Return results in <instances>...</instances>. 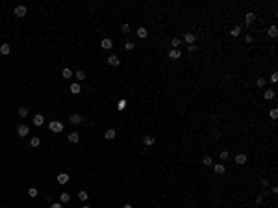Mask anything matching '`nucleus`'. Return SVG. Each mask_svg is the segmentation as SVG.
I'll return each mask as SVG.
<instances>
[{
	"label": "nucleus",
	"instance_id": "obj_1",
	"mask_svg": "<svg viewBox=\"0 0 278 208\" xmlns=\"http://www.w3.org/2000/svg\"><path fill=\"white\" fill-rule=\"evenodd\" d=\"M48 128H50V132H54V134H60V132L63 130V123H61V121H50Z\"/></svg>",
	"mask_w": 278,
	"mask_h": 208
},
{
	"label": "nucleus",
	"instance_id": "obj_2",
	"mask_svg": "<svg viewBox=\"0 0 278 208\" xmlns=\"http://www.w3.org/2000/svg\"><path fill=\"white\" fill-rule=\"evenodd\" d=\"M28 134H30V128H28V125H21V127L17 128V136H19V138H26Z\"/></svg>",
	"mask_w": 278,
	"mask_h": 208
},
{
	"label": "nucleus",
	"instance_id": "obj_3",
	"mask_svg": "<svg viewBox=\"0 0 278 208\" xmlns=\"http://www.w3.org/2000/svg\"><path fill=\"white\" fill-rule=\"evenodd\" d=\"M24 15H26V6H17V7H15V17L22 19Z\"/></svg>",
	"mask_w": 278,
	"mask_h": 208
},
{
	"label": "nucleus",
	"instance_id": "obj_4",
	"mask_svg": "<svg viewBox=\"0 0 278 208\" xmlns=\"http://www.w3.org/2000/svg\"><path fill=\"white\" fill-rule=\"evenodd\" d=\"M108 63H109V65H113V67H119V63H121L119 56H115V54H111V56L108 58Z\"/></svg>",
	"mask_w": 278,
	"mask_h": 208
},
{
	"label": "nucleus",
	"instance_id": "obj_5",
	"mask_svg": "<svg viewBox=\"0 0 278 208\" xmlns=\"http://www.w3.org/2000/svg\"><path fill=\"white\" fill-rule=\"evenodd\" d=\"M275 97H276L275 89H265V91H263V99H265V100H273Z\"/></svg>",
	"mask_w": 278,
	"mask_h": 208
},
{
	"label": "nucleus",
	"instance_id": "obj_6",
	"mask_svg": "<svg viewBox=\"0 0 278 208\" xmlns=\"http://www.w3.org/2000/svg\"><path fill=\"white\" fill-rule=\"evenodd\" d=\"M69 91L72 93V95H78V93L82 91V88H80V84H78V82H72V84H70V88H69Z\"/></svg>",
	"mask_w": 278,
	"mask_h": 208
},
{
	"label": "nucleus",
	"instance_id": "obj_7",
	"mask_svg": "<svg viewBox=\"0 0 278 208\" xmlns=\"http://www.w3.org/2000/svg\"><path fill=\"white\" fill-rule=\"evenodd\" d=\"M100 46H102L104 50H109V48L113 46V41H111L109 37H106V39H102V43H100Z\"/></svg>",
	"mask_w": 278,
	"mask_h": 208
},
{
	"label": "nucleus",
	"instance_id": "obj_8",
	"mask_svg": "<svg viewBox=\"0 0 278 208\" xmlns=\"http://www.w3.org/2000/svg\"><path fill=\"white\" fill-rule=\"evenodd\" d=\"M254 21H256V15H254L252 11H250V13H247V15H245V24H247V26H250V24H252Z\"/></svg>",
	"mask_w": 278,
	"mask_h": 208
},
{
	"label": "nucleus",
	"instance_id": "obj_9",
	"mask_svg": "<svg viewBox=\"0 0 278 208\" xmlns=\"http://www.w3.org/2000/svg\"><path fill=\"white\" fill-rule=\"evenodd\" d=\"M69 121H70L72 125H80V123H82V115H80V113H72V115L69 117Z\"/></svg>",
	"mask_w": 278,
	"mask_h": 208
},
{
	"label": "nucleus",
	"instance_id": "obj_10",
	"mask_svg": "<svg viewBox=\"0 0 278 208\" xmlns=\"http://www.w3.org/2000/svg\"><path fill=\"white\" fill-rule=\"evenodd\" d=\"M180 56H182L180 48H173V50L169 52V58H171V60H180Z\"/></svg>",
	"mask_w": 278,
	"mask_h": 208
},
{
	"label": "nucleus",
	"instance_id": "obj_11",
	"mask_svg": "<svg viewBox=\"0 0 278 208\" xmlns=\"http://www.w3.org/2000/svg\"><path fill=\"white\" fill-rule=\"evenodd\" d=\"M9 52H11V46L7 45V43H4V45H0V54H2V56H7Z\"/></svg>",
	"mask_w": 278,
	"mask_h": 208
},
{
	"label": "nucleus",
	"instance_id": "obj_12",
	"mask_svg": "<svg viewBox=\"0 0 278 208\" xmlns=\"http://www.w3.org/2000/svg\"><path fill=\"white\" fill-rule=\"evenodd\" d=\"M43 123H45V117H43L41 113H37V115H33V125H35V127H41Z\"/></svg>",
	"mask_w": 278,
	"mask_h": 208
},
{
	"label": "nucleus",
	"instance_id": "obj_13",
	"mask_svg": "<svg viewBox=\"0 0 278 208\" xmlns=\"http://www.w3.org/2000/svg\"><path fill=\"white\" fill-rule=\"evenodd\" d=\"M213 171H215V173H217V175H222V173H224V171H226L224 164H215V166H213Z\"/></svg>",
	"mask_w": 278,
	"mask_h": 208
},
{
	"label": "nucleus",
	"instance_id": "obj_14",
	"mask_svg": "<svg viewBox=\"0 0 278 208\" xmlns=\"http://www.w3.org/2000/svg\"><path fill=\"white\" fill-rule=\"evenodd\" d=\"M184 39H186V43H187V45H195V35L191 34V32H186Z\"/></svg>",
	"mask_w": 278,
	"mask_h": 208
},
{
	"label": "nucleus",
	"instance_id": "obj_15",
	"mask_svg": "<svg viewBox=\"0 0 278 208\" xmlns=\"http://www.w3.org/2000/svg\"><path fill=\"white\" fill-rule=\"evenodd\" d=\"M247 154H236V164H239V166H243V164H247Z\"/></svg>",
	"mask_w": 278,
	"mask_h": 208
},
{
	"label": "nucleus",
	"instance_id": "obj_16",
	"mask_svg": "<svg viewBox=\"0 0 278 208\" xmlns=\"http://www.w3.org/2000/svg\"><path fill=\"white\" fill-rule=\"evenodd\" d=\"M154 136H145V138H143V143L145 145H147V147H152V145H154Z\"/></svg>",
	"mask_w": 278,
	"mask_h": 208
},
{
	"label": "nucleus",
	"instance_id": "obj_17",
	"mask_svg": "<svg viewBox=\"0 0 278 208\" xmlns=\"http://www.w3.org/2000/svg\"><path fill=\"white\" fill-rule=\"evenodd\" d=\"M58 182H60V184H67L69 182V175L67 173H60V175H58Z\"/></svg>",
	"mask_w": 278,
	"mask_h": 208
},
{
	"label": "nucleus",
	"instance_id": "obj_18",
	"mask_svg": "<svg viewBox=\"0 0 278 208\" xmlns=\"http://www.w3.org/2000/svg\"><path fill=\"white\" fill-rule=\"evenodd\" d=\"M60 201H61V205H65V203H69V201H70V193H67V191H63V193L60 195Z\"/></svg>",
	"mask_w": 278,
	"mask_h": 208
},
{
	"label": "nucleus",
	"instance_id": "obj_19",
	"mask_svg": "<svg viewBox=\"0 0 278 208\" xmlns=\"http://www.w3.org/2000/svg\"><path fill=\"white\" fill-rule=\"evenodd\" d=\"M115 134H117V132L113 130V128H109V130H106L104 138H106V139H113V138H115Z\"/></svg>",
	"mask_w": 278,
	"mask_h": 208
},
{
	"label": "nucleus",
	"instance_id": "obj_20",
	"mask_svg": "<svg viewBox=\"0 0 278 208\" xmlns=\"http://www.w3.org/2000/svg\"><path fill=\"white\" fill-rule=\"evenodd\" d=\"M147 35H148V30H147V28H137V37L145 39Z\"/></svg>",
	"mask_w": 278,
	"mask_h": 208
},
{
	"label": "nucleus",
	"instance_id": "obj_21",
	"mask_svg": "<svg viewBox=\"0 0 278 208\" xmlns=\"http://www.w3.org/2000/svg\"><path fill=\"white\" fill-rule=\"evenodd\" d=\"M78 139H80V136H78V132H70V134H69V141H70V143H76Z\"/></svg>",
	"mask_w": 278,
	"mask_h": 208
},
{
	"label": "nucleus",
	"instance_id": "obj_22",
	"mask_svg": "<svg viewBox=\"0 0 278 208\" xmlns=\"http://www.w3.org/2000/svg\"><path fill=\"white\" fill-rule=\"evenodd\" d=\"M72 71H70V69H67V67H65L63 71H61V76H63V78H72Z\"/></svg>",
	"mask_w": 278,
	"mask_h": 208
},
{
	"label": "nucleus",
	"instance_id": "obj_23",
	"mask_svg": "<svg viewBox=\"0 0 278 208\" xmlns=\"http://www.w3.org/2000/svg\"><path fill=\"white\" fill-rule=\"evenodd\" d=\"M74 76H76V80H85V76H87V74H85V71H76V73H74Z\"/></svg>",
	"mask_w": 278,
	"mask_h": 208
},
{
	"label": "nucleus",
	"instance_id": "obj_24",
	"mask_svg": "<svg viewBox=\"0 0 278 208\" xmlns=\"http://www.w3.org/2000/svg\"><path fill=\"white\" fill-rule=\"evenodd\" d=\"M30 145H32V147H39V145H41V139H39L37 136H33V138L30 139Z\"/></svg>",
	"mask_w": 278,
	"mask_h": 208
},
{
	"label": "nucleus",
	"instance_id": "obj_25",
	"mask_svg": "<svg viewBox=\"0 0 278 208\" xmlns=\"http://www.w3.org/2000/svg\"><path fill=\"white\" fill-rule=\"evenodd\" d=\"M126 106H128V102H126V100H124V99H121L119 102H117V110H124V108H126Z\"/></svg>",
	"mask_w": 278,
	"mask_h": 208
},
{
	"label": "nucleus",
	"instance_id": "obj_26",
	"mask_svg": "<svg viewBox=\"0 0 278 208\" xmlns=\"http://www.w3.org/2000/svg\"><path fill=\"white\" fill-rule=\"evenodd\" d=\"M269 35H271V37H276V35H278V28H276L275 24H273L271 28H269Z\"/></svg>",
	"mask_w": 278,
	"mask_h": 208
},
{
	"label": "nucleus",
	"instance_id": "obj_27",
	"mask_svg": "<svg viewBox=\"0 0 278 208\" xmlns=\"http://www.w3.org/2000/svg\"><path fill=\"white\" fill-rule=\"evenodd\" d=\"M19 115L26 117V115H28V108H26V106H21V108H19Z\"/></svg>",
	"mask_w": 278,
	"mask_h": 208
},
{
	"label": "nucleus",
	"instance_id": "obj_28",
	"mask_svg": "<svg viewBox=\"0 0 278 208\" xmlns=\"http://www.w3.org/2000/svg\"><path fill=\"white\" fill-rule=\"evenodd\" d=\"M202 164H204V166H208V167H210V166H213V160H211L210 156H204V158H202Z\"/></svg>",
	"mask_w": 278,
	"mask_h": 208
},
{
	"label": "nucleus",
	"instance_id": "obj_29",
	"mask_svg": "<svg viewBox=\"0 0 278 208\" xmlns=\"http://www.w3.org/2000/svg\"><path fill=\"white\" fill-rule=\"evenodd\" d=\"M28 195H30V197H37V195H39V191H37V188H30V190H28Z\"/></svg>",
	"mask_w": 278,
	"mask_h": 208
},
{
	"label": "nucleus",
	"instance_id": "obj_30",
	"mask_svg": "<svg viewBox=\"0 0 278 208\" xmlns=\"http://www.w3.org/2000/svg\"><path fill=\"white\" fill-rule=\"evenodd\" d=\"M87 197H89L87 191H80V193H78V199H80V201H87Z\"/></svg>",
	"mask_w": 278,
	"mask_h": 208
},
{
	"label": "nucleus",
	"instance_id": "obj_31",
	"mask_svg": "<svg viewBox=\"0 0 278 208\" xmlns=\"http://www.w3.org/2000/svg\"><path fill=\"white\" fill-rule=\"evenodd\" d=\"M230 34H232L234 37H237V35L241 34V28H239V26H236V28H232V30H230Z\"/></svg>",
	"mask_w": 278,
	"mask_h": 208
},
{
	"label": "nucleus",
	"instance_id": "obj_32",
	"mask_svg": "<svg viewBox=\"0 0 278 208\" xmlns=\"http://www.w3.org/2000/svg\"><path fill=\"white\" fill-rule=\"evenodd\" d=\"M171 45H173V48H178V46H180V39H178V37H174L173 41H171Z\"/></svg>",
	"mask_w": 278,
	"mask_h": 208
},
{
	"label": "nucleus",
	"instance_id": "obj_33",
	"mask_svg": "<svg viewBox=\"0 0 278 208\" xmlns=\"http://www.w3.org/2000/svg\"><path fill=\"white\" fill-rule=\"evenodd\" d=\"M124 48H126V50H134V43H132V41H126V43H124Z\"/></svg>",
	"mask_w": 278,
	"mask_h": 208
},
{
	"label": "nucleus",
	"instance_id": "obj_34",
	"mask_svg": "<svg viewBox=\"0 0 278 208\" xmlns=\"http://www.w3.org/2000/svg\"><path fill=\"white\" fill-rule=\"evenodd\" d=\"M269 115H271V119H276V117H278V110H276V108H273Z\"/></svg>",
	"mask_w": 278,
	"mask_h": 208
},
{
	"label": "nucleus",
	"instance_id": "obj_35",
	"mask_svg": "<svg viewBox=\"0 0 278 208\" xmlns=\"http://www.w3.org/2000/svg\"><path fill=\"white\" fill-rule=\"evenodd\" d=\"M256 84H258V88H263V85H265V78H258Z\"/></svg>",
	"mask_w": 278,
	"mask_h": 208
},
{
	"label": "nucleus",
	"instance_id": "obj_36",
	"mask_svg": "<svg viewBox=\"0 0 278 208\" xmlns=\"http://www.w3.org/2000/svg\"><path fill=\"white\" fill-rule=\"evenodd\" d=\"M187 50H189L191 54H193V52H197V45H187Z\"/></svg>",
	"mask_w": 278,
	"mask_h": 208
},
{
	"label": "nucleus",
	"instance_id": "obj_37",
	"mask_svg": "<svg viewBox=\"0 0 278 208\" xmlns=\"http://www.w3.org/2000/svg\"><path fill=\"white\" fill-rule=\"evenodd\" d=\"M228 156H230V154H228V151H222V152H221V160H222V162H224V160L228 158Z\"/></svg>",
	"mask_w": 278,
	"mask_h": 208
},
{
	"label": "nucleus",
	"instance_id": "obj_38",
	"mask_svg": "<svg viewBox=\"0 0 278 208\" xmlns=\"http://www.w3.org/2000/svg\"><path fill=\"white\" fill-rule=\"evenodd\" d=\"M50 208H63V205H61V203H52Z\"/></svg>",
	"mask_w": 278,
	"mask_h": 208
},
{
	"label": "nucleus",
	"instance_id": "obj_39",
	"mask_svg": "<svg viewBox=\"0 0 278 208\" xmlns=\"http://www.w3.org/2000/svg\"><path fill=\"white\" fill-rule=\"evenodd\" d=\"M271 82H275V84L278 82V73H273V76H271Z\"/></svg>",
	"mask_w": 278,
	"mask_h": 208
},
{
	"label": "nucleus",
	"instance_id": "obj_40",
	"mask_svg": "<svg viewBox=\"0 0 278 208\" xmlns=\"http://www.w3.org/2000/svg\"><path fill=\"white\" fill-rule=\"evenodd\" d=\"M121 30H123L124 34H128V32H130V26H128V24H123V28H121Z\"/></svg>",
	"mask_w": 278,
	"mask_h": 208
},
{
	"label": "nucleus",
	"instance_id": "obj_41",
	"mask_svg": "<svg viewBox=\"0 0 278 208\" xmlns=\"http://www.w3.org/2000/svg\"><path fill=\"white\" fill-rule=\"evenodd\" d=\"M261 203H263V197H261V195H260V197H256V205H261Z\"/></svg>",
	"mask_w": 278,
	"mask_h": 208
},
{
	"label": "nucleus",
	"instance_id": "obj_42",
	"mask_svg": "<svg viewBox=\"0 0 278 208\" xmlns=\"http://www.w3.org/2000/svg\"><path fill=\"white\" fill-rule=\"evenodd\" d=\"M123 208H134V206H132V205H124Z\"/></svg>",
	"mask_w": 278,
	"mask_h": 208
},
{
	"label": "nucleus",
	"instance_id": "obj_43",
	"mask_svg": "<svg viewBox=\"0 0 278 208\" xmlns=\"http://www.w3.org/2000/svg\"><path fill=\"white\" fill-rule=\"evenodd\" d=\"M82 208H89V206H87V205H85V206H82Z\"/></svg>",
	"mask_w": 278,
	"mask_h": 208
}]
</instances>
